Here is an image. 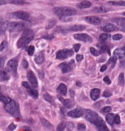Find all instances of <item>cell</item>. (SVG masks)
Here are the masks:
<instances>
[{
	"mask_svg": "<svg viewBox=\"0 0 125 131\" xmlns=\"http://www.w3.org/2000/svg\"><path fill=\"white\" fill-rule=\"evenodd\" d=\"M84 115L86 119L97 126L99 130H109L105 121L97 113L90 110H86L84 112Z\"/></svg>",
	"mask_w": 125,
	"mask_h": 131,
	"instance_id": "obj_1",
	"label": "cell"
},
{
	"mask_svg": "<svg viewBox=\"0 0 125 131\" xmlns=\"http://www.w3.org/2000/svg\"><path fill=\"white\" fill-rule=\"evenodd\" d=\"M0 101L4 104L6 111L14 116H18L19 115V107L17 104L8 96L0 95Z\"/></svg>",
	"mask_w": 125,
	"mask_h": 131,
	"instance_id": "obj_2",
	"label": "cell"
},
{
	"mask_svg": "<svg viewBox=\"0 0 125 131\" xmlns=\"http://www.w3.org/2000/svg\"><path fill=\"white\" fill-rule=\"evenodd\" d=\"M34 34L33 31L30 29L25 30L23 32L22 37L17 41V45L18 48H22L26 46L34 39Z\"/></svg>",
	"mask_w": 125,
	"mask_h": 131,
	"instance_id": "obj_3",
	"label": "cell"
},
{
	"mask_svg": "<svg viewBox=\"0 0 125 131\" xmlns=\"http://www.w3.org/2000/svg\"><path fill=\"white\" fill-rule=\"evenodd\" d=\"M53 10L56 15L59 16V18L66 16L74 15L78 12L76 9L70 7H56L53 9Z\"/></svg>",
	"mask_w": 125,
	"mask_h": 131,
	"instance_id": "obj_4",
	"label": "cell"
},
{
	"mask_svg": "<svg viewBox=\"0 0 125 131\" xmlns=\"http://www.w3.org/2000/svg\"><path fill=\"white\" fill-rule=\"evenodd\" d=\"M25 23L22 22H11L6 26V29L11 32H17L22 31L25 28Z\"/></svg>",
	"mask_w": 125,
	"mask_h": 131,
	"instance_id": "obj_5",
	"label": "cell"
},
{
	"mask_svg": "<svg viewBox=\"0 0 125 131\" xmlns=\"http://www.w3.org/2000/svg\"><path fill=\"white\" fill-rule=\"evenodd\" d=\"M17 67H18V62L15 59H12L7 62L6 65V70L7 73L14 74L17 73Z\"/></svg>",
	"mask_w": 125,
	"mask_h": 131,
	"instance_id": "obj_6",
	"label": "cell"
},
{
	"mask_svg": "<svg viewBox=\"0 0 125 131\" xmlns=\"http://www.w3.org/2000/svg\"><path fill=\"white\" fill-rule=\"evenodd\" d=\"M75 65V63L74 60H71L68 62L62 63L61 64L59 65V67L61 69L62 72L64 73H66L71 71L73 69V68H74Z\"/></svg>",
	"mask_w": 125,
	"mask_h": 131,
	"instance_id": "obj_7",
	"label": "cell"
},
{
	"mask_svg": "<svg viewBox=\"0 0 125 131\" xmlns=\"http://www.w3.org/2000/svg\"><path fill=\"white\" fill-rule=\"evenodd\" d=\"M73 55V52L70 49H62L59 51L56 54V58L60 60H64V59L68 58L69 57Z\"/></svg>",
	"mask_w": 125,
	"mask_h": 131,
	"instance_id": "obj_8",
	"label": "cell"
},
{
	"mask_svg": "<svg viewBox=\"0 0 125 131\" xmlns=\"http://www.w3.org/2000/svg\"><path fill=\"white\" fill-rule=\"evenodd\" d=\"M73 36H74L75 39L78 40L84 41V42L91 43L93 41L92 37L90 36L89 35L87 34H76Z\"/></svg>",
	"mask_w": 125,
	"mask_h": 131,
	"instance_id": "obj_9",
	"label": "cell"
},
{
	"mask_svg": "<svg viewBox=\"0 0 125 131\" xmlns=\"http://www.w3.org/2000/svg\"><path fill=\"white\" fill-rule=\"evenodd\" d=\"M67 115L73 118H79L84 115V111L81 108H75L73 111L68 112L67 113Z\"/></svg>",
	"mask_w": 125,
	"mask_h": 131,
	"instance_id": "obj_10",
	"label": "cell"
},
{
	"mask_svg": "<svg viewBox=\"0 0 125 131\" xmlns=\"http://www.w3.org/2000/svg\"><path fill=\"white\" fill-rule=\"evenodd\" d=\"M13 15L16 18L25 21L28 20L30 17L28 12H26V11H17V12L13 13Z\"/></svg>",
	"mask_w": 125,
	"mask_h": 131,
	"instance_id": "obj_11",
	"label": "cell"
},
{
	"mask_svg": "<svg viewBox=\"0 0 125 131\" xmlns=\"http://www.w3.org/2000/svg\"><path fill=\"white\" fill-rule=\"evenodd\" d=\"M27 77H28V79L29 81V82H31L32 84V86L34 87H37L38 85V82H37V78L35 75L34 73L32 71H29L28 72V74H27Z\"/></svg>",
	"mask_w": 125,
	"mask_h": 131,
	"instance_id": "obj_12",
	"label": "cell"
},
{
	"mask_svg": "<svg viewBox=\"0 0 125 131\" xmlns=\"http://www.w3.org/2000/svg\"><path fill=\"white\" fill-rule=\"evenodd\" d=\"M86 21L89 24L93 25H99L101 24V21L98 17L95 16H89L85 18Z\"/></svg>",
	"mask_w": 125,
	"mask_h": 131,
	"instance_id": "obj_13",
	"label": "cell"
},
{
	"mask_svg": "<svg viewBox=\"0 0 125 131\" xmlns=\"http://www.w3.org/2000/svg\"><path fill=\"white\" fill-rule=\"evenodd\" d=\"M61 103L65 105L67 108H72L75 106V103L73 101L70 99H64L63 98H59Z\"/></svg>",
	"mask_w": 125,
	"mask_h": 131,
	"instance_id": "obj_14",
	"label": "cell"
},
{
	"mask_svg": "<svg viewBox=\"0 0 125 131\" xmlns=\"http://www.w3.org/2000/svg\"><path fill=\"white\" fill-rule=\"evenodd\" d=\"M113 56L116 57L117 59L123 58L125 56V47L115 49L113 52Z\"/></svg>",
	"mask_w": 125,
	"mask_h": 131,
	"instance_id": "obj_15",
	"label": "cell"
},
{
	"mask_svg": "<svg viewBox=\"0 0 125 131\" xmlns=\"http://www.w3.org/2000/svg\"><path fill=\"white\" fill-rule=\"evenodd\" d=\"M101 28L104 31L106 32H110L115 31L118 29V28L111 23H108L107 25H105Z\"/></svg>",
	"mask_w": 125,
	"mask_h": 131,
	"instance_id": "obj_16",
	"label": "cell"
},
{
	"mask_svg": "<svg viewBox=\"0 0 125 131\" xmlns=\"http://www.w3.org/2000/svg\"><path fill=\"white\" fill-rule=\"evenodd\" d=\"M100 93V90L98 89H92L90 92V97L93 101L97 100L99 98Z\"/></svg>",
	"mask_w": 125,
	"mask_h": 131,
	"instance_id": "obj_17",
	"label": "cell"
},
{
	"mask_svg": "<svg viewBox=\"0 0 125 131\" xmlns=\"http://www.w3.org/2000/svg\"><path fill=\"white\" fill-rule=\"evenodd\" d=\"M57 92L59 93L60 94H61V95L64 96H65L67 92V87L65 84H60L58 88L57 89Z\"/></svg>",
	"mask_w": 125,
	"mask_h": 131,
	"instance_id": "obj_18",
	"label": "cell"
},
{
	"mask_svg": "<svg viewBox=\"0 0 125 131\" xmlns=\"http://www.w3.org/2000/svg\"><path fill=\"white\" fill-rule=\"evenodd\" d=\"M92 6V3L91 2H90L89 1H82V2L79 3V4L77 5L79 9H87V8H89L91 7Z\"/></svg>",
	"mask_w": 125,
	"mask_h": 131,
	"instance_id": "obj_19",
	"label": "cell"
},
{
	"mask_svg": "<svg viewBox=\"0 0 125 131\" xmlns=\"http://www.w3.org/2000/svg\"><path fill=\"white\" fill-rule=\"evenodd\" d=\"M85 29H86V26H84V25H76L69 28L68 29L71 31H83Z\"/></svg>",
	"mask_w": 125,
	"mask_h": 131,
	"instance_id": "obj_20",
	"label": "cell"
},
{
	"mask_svg": "<svg viewBox=\"0 0 125 131\" xmlns=\"http://www.w3.org/2000/svg\"><path fill=\"white\" fill-rule=\"evenodd\" d=\"M109 10L108 8L104 7V6H97V7H94L93 11L97 13H106Z\"/></svg>",
	"mask_w": 125,
	"mask_h": 131,
	"instance_id": "obj_21",
	"label": "cell"
},
{
	"mask_svg": "<svg viewBox=\"0 0 125 131\" xmlns=\"http://www.w3.org/2000/svg\"><path fill=\"white\" fill-rule=\"evenodd\" d=\"M9 76L8 75V73L5 71H0V81H6L9 79Z\"/></svg>",
	"mask_w": 125,
	"mask_h": 131,
	"instance_id": "obj_22",
	"label": "cell"
},
{
	"mask_svg": "<svg viewBox=\"0 0 125 131\" xmlns=\"http://www.w3.org/2000/svg\"><path fill=\"white\" fill-rule=\"evenodd\" d=\"M106 119L107 123L109 124L110 125H112L113 121H114V115L113 113H109L107 115V116H106Z\"/></svg>",
	"mask_w": 125,
	"mask_h": 131,
	"instance_id": "obj_23",
	"label": "cell"
},
{
	"mask_svg": "<svg viewBox=\"0 0 125 131\" xmlns=\"http://www.w3.org/2000/svg\"><path fill=\"white\" fill-rule=\"evenodd\" d=\"M43 97H44V98L45 100L46 101L49 102V103H50L51 104H55V103H54V98H53L51 96L49 95L48 93H45L44 96H43Z\"/></svg>",
	"mask_w": 125,
	"mask_h": 131,
	"instance_id": "obj_24",
	"label": "cell"
},
{
	"mask_svg": "<svg viewBox=\"0 0 125 131\" xmlns=\"http://www.w3.org/2000/svg\"><path fill=\"white\" fill-rule=\"evenodd\" d=\"M28 89V92L29 93V95H31L33 98L37 99L38 98V93L36 90H33V89H31V87L28 88V89Z\"/></svg>",
	"mask_w": 125,
	"mask_h": 131,
	"instance_id": "obj_25",
	"label": "cell"
},
{
	"mask_svg": "<svg viewBox=\"0 0 125 131\" xmlns=\"http://www.w3.org/2000/svg\"><path fill=\"white\" fill-rule=\"evenodd\" d=\"M8 3L16 5H23L25 3V0H6Z\"/></svg>",
	"mask_w": 125,
	"mask_h": 131,
	"instance_id": "obj_26",
	"label": "cell"
},
{
	"mask_svg": "<svg viewBox=\"0 0 125 131\" xmlns=\"http://www.w3.org/2000/svg\"><path fill=\"white\" fill-rule=\"evenodd\" d=\"M110 35L107 34H101L100 36V37H99V41H100L101 43H104L105 41H106L109 38H110Z\"/></svg>",
	"mask_w": 125,
	"mask_h": 131,
	"instance_id": "obj_27",
	"label": "cell"
},
{
	"mask_svg": "<svg viewBox=\"0 0 125 131\" xmlns=\"http://www.w3.org/2000/svg\"><path fill=\"white\" fill-rule=\"evenodd\" d=\"M109 4L111 5L114 6H124L125 7V1H109Z\"/></svg>",
	"mask_w": 125,
	"mask_h": 131,
	"instance_id": "obj_28",
	"label": "cell"
},
{
	"mask_svg": "<svg viewBox=\"0 0 125 131\" xmlns=\"http://www.w3.org/2000/svg\"><path fill=\"white\" fill-rule=\"evenodd\" d=\"M43 60H44V56H43V54L41 53L38 54L35 57V61L38 64L41 63L43 62Z\"/></svg>",
	"mask_w": 125,
	"mask_h": 131,
	"instance_id": "obj_29",
	"label": "cell"
},
{
	"mask_svg": "<svg viewBox=\"0 0 125 131\" xmlns=\"http://www.w3.org/2000/svg\"><path fill=\"white\" fill-rule=\"evenodd\" d=\"M56 20H54V19H52V20H50L49 21H48L47 24L46 25V29H51V28H53L54 25H56Z\"/></svg>",
	"mask_w": 125,
	"mask_h": 131,
	"instance_id": "obj_30",
	"label": "cell"
},
{
	"mask_svg": "<svg viewBox=\"0 0 125 131\" xmlns=\"http://www.w3.org/2000/svg\"><path fill=\"white\" fill-rule=\"evenodd\" d=\"M41 121L42 123V124H44L45 127H46V128L48 129H53V126L49 123L48 121H46V119H41Z\"/></svg>",
	"mask_w": 125,
	"mask_h": 131,
	"instance_id": "obj_31",
	"label": "cell"
},
{
	"mask_svg": "<svg viewBox=\"0 0 125 131\" xmlns=\"http://www.w3.org/2000/svg\"><path fill=\"white\" fill-rule=\"evenodd\" d=\"M26 51H27V52H28L29 55L31 56H33V54H34V51H35L34 46H28V47L26 48Z\"/></svg>",
	"mask_w": 125,
	"mask_h": 131,
	"instance_id": "obj_32",
	"label": "cell"
},
{
	"mask_svg": "<svg viewBox=\"0 0 125 131\" xmlns=\"http://www.w3.org/2000/svg\"><path fill=\"white\" fill-rule=\"evenodd\" d=\"M90 51L91 54H92L95 56H100L101 54V52L97 50L96 49H95L94 48H90Z\"/></svg>",
	"mask_w": 125,
	"mask_h": 131,
	"instance_id": "obj_33",
	"label": "cell"
},
{
	"mask_svg": "<svg viewBox=\"0 0 125 131\" xmlns=\"http://www.w3.org/2000/svg\"><path fill=\"white\" fill-rule=\"evenodd\" d=\"M66 123L65 122H61L59 124V125L57 126V130L61 131V130H64V129H65L66 127Z\"/></svg>",
	"mask_w": 125,
	"mask_h": 131,
	"instance_id": "obj_34",
	"label": "cell"
},
{
	"mask_svg": "<svg viewBox=\"0 0 125 131\" xmlns=\"http://www.w3.org/2000/svg\"><path fill=\"white\" fill-rule=\"evenodd\" d=\"M118 84L120 85L123 86L124 84V74L123 73H121L118 77Z\"/></svg>",
	"mask_w": 125,
	"mask_h": 131,
	"instance_id": "obj_35",
	"label": "cell"
},
{
	"mask_svg": "<svg viewBox=\"0 0 125 131\" xmlns=\"http://www.w3.org/2000/svg\"><path fill=\"white\" fill-rule=\"evenodd\" d=\"M112 21L116 22L118 25L125 23V18H115L112 19Z\"/></svg>",
	"mask_w": 125,
	"mask_h": 131,
	"instance_id": "obj_36",
	"label": "cell"
},
{
	"mask_svg": "<svg viewBox=\"0 0 125 131\" xmlns=\"http://www.w3.org/2000/svg\"><path fill=\"white\" fill-rule=\"evenodd\" d=\"M7 42L6 41H3L2 43L0 45V52H3V51H4L7 48Z\"/></svg>",
	"mask_w": 125,
	"mask_h": 131,
	"instance_id": "obj_37",
	"label": "cell"
},
{
	"mask_svg": "<svg viewBox=\"0 0 125 131\" xmlns=\"http://www.w3.org/2000/svg\"><path fill=\"white\" fill-rule=\"evenodd\" d=\"M6 31V27L4 26V23L3 21H0V35L3 34Z\"/></svg>",
	"mask_w": 125,
	"mask_h": 131,
	"instance_id": "obj_38",
	"label": "cell"
},
{
	"mask_svg": "<svg viewBox=\"0 0 125 131\" xmlns=\"http://www.w3.org/2000/svg\"><path fill=\"white\" fill-rule=\"evenodd\" d=\"M117 58L116 57L113 56L111 58H110L109 60V63H110V64H112V66L113 67L114 65H115V63H116V61H117Z\"/></svg>",
	"mask_w": 125,
	"mask_h": 131,
	"instance_id": "obj_39",
	"label": "cell"
},
{
	"mask_svg": "<svg viewBox=\"0 0 125 131\" xmlns=\"http://www.w3.org/2000/svg\"><path fill=\"white\" fill-rule=\"evenodd\" d=\"M100 48H101V51H102L103 52H108V54H109V55L110 54L109 49L108 48H107V46H106V45H102V46H101Z\"/></svg>",
	"mask_w": 125,
	"mask_h": 131,
	"instance_id": "obj_40",
	"label": "cell"
},
{
	"mask_svg": "<svg viewBox=\"0 0 125 131\" xmlns=\"http://www.w3.org/2000/svg\"><path fill=\"white\" fill-rule=\"evenodd\" d=\"M122 38V35L119 34H115L112 36V39L113 40H121Z\"/></svg>",
	"mask_w": 125,
	"mask_h": 131,
	"instance_id": "obj_41",
	"label": "cell"
},
{
	"mask_svg": "<svg viewBox=\"0 0 125 131\" xmlns=\"http://www.w3.org/2000/svg\"><path fill=\"white\" fill-rule=\"evenodd\" d=\"M60 20L63 21L67 22V21H71L73 20V18L69 17V16H66V17H60Z\"/></svg>",
	"mask_w": 125,
	"mask_h": 131,
	"instance_id": "obj_42",
	"label": "cell"
},
{
	"mask_svg": "<svg viewBox=\"0 0 125 131\" xmlns=\"http://www.w3.org/2000/svg\"><path fill=\"white\" fill-rule=\"evenodd\" d=\"M112 111V108L109 106L105 107L101 109V112L102 113H109Z\"/></svg>",
	"mask_w": 125,
	"mask_h": 131,
	"instance_id": "obj_43",
	"label": "cell"
},
{
	"mask_svg": "<svg viewBox=\"0 0 125 131\" xmlns=\"http://www.w3.org/2000/svg\"><path fill=\"white\" fill-rule=\"evenodd\" d=\"M112 95V92L108 90H106L103 93V96L106 98H109V97L111 96Z\"/></svg>",
	"mask_w": 125,
	"mask_h": 131,
	"instance_id": "obj_44",
	"label": "cell"
},
{
	"mask_svg": "<svg viewBox=\"0 0 125 131\" xmlns=\"http://www.w3.org/2000/svg\"><path fill=\"white\" fill-rule=\"evenodd\" d=\"M78 129L79 130H86V127L84 124H79L78 126Z\"/></svg>",
	"mask_w": 125,
	"mask_h": 131,
	"instance_id": "obj_45",
	"label": "cell"
},
{
	"mask_svg": "<svg viewBox=\"0 0 125 131\" xmlns=\"http://www.w3.org/2000/svg\"><path fill=\"white\" fill-rule=\"evenodd\" d=\"M66 127L68 130H72V129L74 128V124L71 123H68L67 124Z\"/></svg>",
	"mask_w": 125,
	"mask_h": 131,
	"instance_id": "obj_46",
	"label": "cell"
},
{
	"mask_svg": "<svg viewBox=\"0 0 125 131\" xmlns=\"http://www.w3.org/2000/svg\"><path fill=\"white\" fill-rule=\"evenodd\" d=\"M114 121L117 124H120V116L118 115H115V116L114 117Z\"/></svg>",
	"mask_w": 125,
	"mask_h": 131,
	"instance_id": "obj_47",
	"label": "cell"
},
{
	"mask_svg": "<svg viewBox=\"0 0 125 131\" xmlns=\"http://www.w3.org/2000/svg\"><path fill=\"white\" fill-rule=\"evenodd\" d=\"M103 81H105L106 84H108V85H110V84H111V81H110V79H109V78L108 76H106V77L104 78Z\"/></svg>",
	"mask_w": 125,
	"mask_h": 131,
	"instance_id": "obj_48",
	"label": "cell"
},
{
	"mask_svg": "<svg viewBox=\"0 0 125 131\" xmlns=\"http://www.w3.org/2000/svg\"><path fill=\"white\" fill-rule=\"evenodd\" d=\"M119 29L120 30H121V31L124 32H125V23H121V24H119Z\"/></svg>",
	"mask_w": 125,
	"mask_h": 131,
	"instance_id": "obj_49",
	"label": "cell"
},
{
	"mask_svg": "<svg viewBox=\"0 0 125 131\" xmlns=\"http://www.w3.org/2000/svg\"><path fill=\"white\" fill-rule=\"evenodd\" d=\"M80 47H81V45H80V44L75 45L74 46H73V48H74V49H75V51L76 52H78V51H79Z\"/></svg>",
	"mask_w": 125,
	"mask_h": 131,
	"instance_id": "obj_50",
	"label": "cell"
},
{
	"mask_svg": "<svg viewBox=\"0 0 125 131\" xmlns=\"http://www.w3.org/2000/svg\"><path fill=\"white\" fill-rule=\"evenodd\" d=\"M83 59H84V56L82 55H81V54H78L76 56V59L78 62L81 61Z\"/></svg>",
	"mask_w": 125,
	"mask_h": 131,
	"instance_id": "obj_51",
	"label": "cell"
},
{
	"mask_svg": "<svg viewBox=\"0 0 125 131\" xmlns=\"http://www.w3.org/2000/svg\"><path fill=\"white\" fill-rule=\"evenodd\" d=\"M16 128V125L15 124L12 123L9 125V127H8V130H14V129Z\"/></svg>",
	"mask_w": 125,
	"mask_h": 131,
	"instance_id": "obj_52",
	"label": "cell"
},
{
	"mask_svg": "<svg viewBox=\"0 0 125 131\" xmlns=\"http://www.w3.org/2000/svg\"><path fill=\"white\" fill-rule=\"evenodd\" d=\"M22 85H23L24 87L26 88V89H28V88L31 87H30V85L29 84V83L27 82H23V83H22Z\"/></svg>",
	"mask_w": 125,
	"mask_h": 131,
	"instance_id": "obj_53",
	"label": "cell"
},
{
	"mask_svg": "<svg viewBox=\"0 0 125 131\" xmlns=\"http://www.w3.org/2000/svg\"><path fill=\"white\" fill-rule=\"evenodd\" d=\"M28 62L26 61V60H24L23 61V66L25 68H27L28 67Z\"/></svg>",
	"mask_w": 125,
	"mask_h": 131,
	"instance_id": "obj_54",
	"label": "cell"
},
{
	"mask_svg": "<svg viewBox=\"0 0 125 131\" xmlns=\"http://www.w3.org/2000/svg\"><path fill=\"white\" fill-rule=\"evenodd\" d=\"M107 69V66L106 65H103V66H102L101 68H100V71L101 73L104 72V71H105Z\"/></svg>",
	"mask_w": 125,
	"mask_h": 131,
	"instance_id": "obj_55",
	"label": "cell"
},
{
	"mask_svg": "<svg viewBox=\"0 0 125 131\" xmlns=\"http://www.w3.org/2000/svg\"><path fill=\"white\" fill-rule=\"evenodd\" d=\"M54 37V35H50V36H48L44 37V38H45V39H51Z\"/></svg>",
	"mask_w": 125,
	"mask_h": 131,
	"instance_id": "obj_56",
	"label": "cell"
},
{
	"mask_svg": "<svg viewBox=\"0 0 125 131\" xmlns=\"http://www.w3.org/2000/svg\"><path fill=\"white\" fill-rule=\"evenodd\" d=\"M6 3H7V1L6 0H0V6L5 5Z\"/></svg>",
	"mask_w": 125,
	"mask_h": 131,
	"instance_id": "obj_57",
	"label": "cell"
},
{
	"mask_svg": "<svg viewBox=\"0 0 125 131\" xmlns=\"http://www.w3.org/2000/svg\"><path fill=\"white\" fill-rule=\"evenodd\" d=\"M3 63H4V59L1 57H0V68H1V66L3 65Z\"/></svg>",
	"mask_w": 125,
	"mask_h": 131,
	"instance_id": "obj_58",
	"label": "cell"
},
{
	"mask_svg": "<svg viewBox=\"0 0 125 131\" xmlns=\"http://www.w3.org/2000/svg\"><path fill=\"white\" fill-rule=\"evenodd\" d=\"M120 65L122 67H125V59L123 60H121V61L120 62Z\"/></svg>",
	"mask_w": 125,
	"mask_h": 131,
	"instance_id": "obj_59",
	"label": "cell"
},
{
	"mask_svg": "<svg viewBox=\"0 0 125 131\" xmlns=\"http://www.w3.org/2000/svg\"><path fill=\"white\" fill-rule=\"evenodd\" d=\"M60 110H61L62 113H63V114L65 115V112H66V109H65V108H64V107H61V108H60Z\"/></svg>",
	"mask_w": 125,
	"mask_h": 131,
	"instance_id": "obj_60",
	"label": "cell"
},
{
	"mask_svg": "<svg viewBox=\"0 0 125 131\" xmlns=\"http://www.w3.org/2000/svg\"><path fill=\"white\" fill-rule=\"evenodd\" d=\"M123 15H125V12H124V13H123Z\"/></svg>",
	"mask_w": 125,
	"mask_h": 131,
	"instance_id": "obj_61",
	"label": "cell"
},
{
	"mask_svg": "<svg viewBox=\"0 0 125 131\" xmlns=\"http://www.w3.org/2000/svg\"><path fill=\"white\" fill-rule=\"evenodd\" d=\"M0 90H1V87H0Z\"/></svg>",
	"mask_w": 125,
	"mask_h": 131,
	"instance_id": "obj_62",
	"label": "cell"
}]
</instances>
